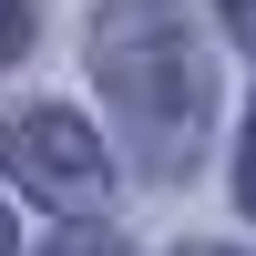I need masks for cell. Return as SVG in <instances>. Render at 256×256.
Wrapping results in <instances>:
<instances>
[{"instance_id":"6da1fadb","label":"cell","mask_w":256,"mask_h":256,"mask_svg":"<svg viewBox=\"0 0 256 256\" xmlns=\"http://www.w3.org/2000/svg\"><path fill=\"white\" fill-rule=\"evenodd\" d=\"M92 52H102V82L123 102H144V113H195V92H205L164 0H113V20L92 31Z\"/></svg>"},{"instance_id":"7a4b0ae2","label":"cell","mask_w":256,"mask_h":256,"mask_svg":"<svg viewBox=\"0 0 256 256\" xmlns=\"http://www.w3.org/2000/svg\"><path fill=\"white\" fill-rule=\"evenodd\" d=\"M0 164H10L20 184H41V195H62V205H82L102 184V144L82 134L72 113H20V123H0Z\"/></svg>"},{"instance_id":"3957f363","label":"cell","mask_w":256,"mask_h":256,"mask_svg":"<svg viewBox=\"0 0 256 256\" xmlns=\"http://www.w3.org/2000/svg\"><path fill=\"white\" fill-rule=\"evenodd\" d=\"M20 31H31V10H20V0H0V62L20 52Z\"/></svg>"},{"instance_id":"277c9868","label":"cell","mask_w":256,"mask_h":256,"mask_svg":"<svg viewBox=\"0 0 256 256\" xmlns=\"http://www.w3.org/2000/svg\"><path fill=\"white\" fill-rule=\"evenodd\" d=\"M62 256H113V246H102V236H72V246H62Z\"/></svg>"},{"instance_id":"5b68a950","label":"cell","mask_w":256,"mask_h":256,"mask_svg":"<svg viewBox=\"0 0 256 256\" xmlns=\"http://www.w3.org/2000/svg\"><path fill=\"white\" fill-rule=\"evenodd\" d=\"M236 184H246V205H256V144H246V174H236Z\"/></svg>"},{"instance_id":"8992f818","label":"cell","mask_w":256,"mask_h":256,"mask_svg":"<svg viewBox=\"0 0 256 256\" xmlns=\"http://www.w3.org/2000/svg\"><path fill=\"white\" fill-rule=\"evenodd\" d=\"M0 256H20V236H10V216H0Z\"/></svg>"},{"instance_id":"52a82bcc","label":"cell","mask_w":256,"mask_h":256,"mask_svg":"<svg viewBox=\"0 0 256 256\" xmlns=\"http://www.w3.org/2000/svg\"><path fill=\"white\" fill-rule=\"evenodd\" d=\"M184 256H226V246H184Z\"/></svg>"}]
</instances>
